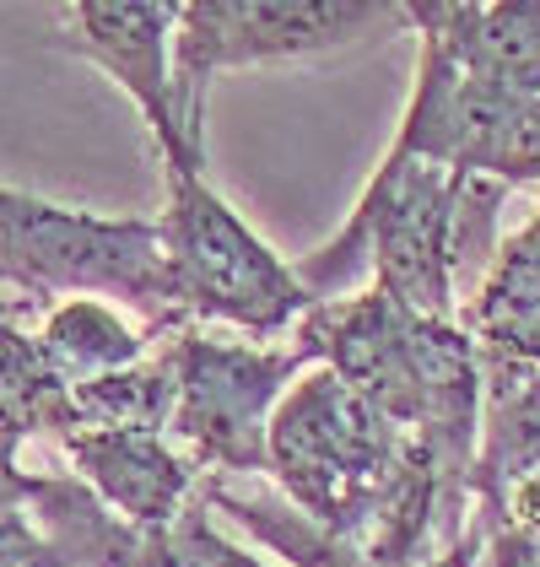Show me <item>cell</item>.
<instances>
[{
	"label": "cell",
	"instance_id": "1",
	"mask_svg": "<svg viewBox=\"0 0 540 567\" xmlns=\"http://www.w3.org/2000/svg\"><path fill=\"white\" fill-rule=\"evenodd\" d=\"M405 460L411 437L395 433L330 368L298 379L270 416L266 471L276 476V492L335 540L357 546L362 557L390 514Z\"/></svg>",
	"mask_w": 540,
	"mask_h": 567
},
{
	"label": "cell",
	"instance_id": "2",
	"mask_svg": "<svg viewBox=\"0 0 540 567\" xmlns=\"http://www.w3.org/2000/svg\"><path fill=\"white\" fill-rule=\"evenodd\" d=\"M373 260V287L401 308L459 324V174L390 152V163L362 189L357 217L346 221L309 265H298L314 303H330L346 270Z\"/></svg>",
	"mask_w": 540,
	"mask_h": 567
},
{
	"label": "cell",
	"instance_id": "3",
	"mask_svg": "<svg viewBox=\"0 0 540 567\" xmlns=\"http://www.w3.org/2000/svg\"><path fill=\"white\" fill-rule=\"evenodd\" d=\"M163 249L174 298L189 313L222 319L249 341L298 330L314 308L298 265H287L266 238L206 184V168H168Z\"/></svg>",
	"mask_w": 540,
	"mask_h": 567
},
{
	"label": "cell",
	"instance_id": "4",
	"mask_svg": "<svg viewBox=\"0 0 540 567\" xmlns=\"http://www.w3.org/2000/svg\"><path fill=\"white\" fill-rule=\"evenodd\" d=\"M405 22V6L373 0H217L184 6L174 39V114L195 163L200 152V103L217 71L232 65H270V60H314L378 39Z\"/></svg>",
	"mask_w": 540,
	"mask_h": 567
},
{
	"label": "cell",
	"instance_id": "5",
	"mask_svg": "<svg viewBox=\"0 0 540 567\" xmlns=\"http://www.w3.org/2000/svg\"><path fill=\"white\" fill-rule=\"evenodd\" d=\"M0 276L44 292H114L146 308H179L163 227L60 212L0 189Z\"/></svg>",
	"mask_w": 540,
	"mask_h": 567
},
{
	"label": "cell",
	"instance_id": "6",
	"mask_svg": "<svg viewBox=\"0 0 540 567\" xmlns=\"http://www.w3.org/2000/svg\"><path fill=\"white\" fill-rule=\"evenodd\" d=\"M174 427L200 465L227 476H260L270 449V416L292 379L309 368V351L260 341L184 336L174 347Z\"/></svg>",
	"mask_w": 540,
	"mask_h": 567
},
{
	"label": "cell",
	"instance_id": "7",
	"mask_svg": "<svg viewBox=\"0 0 540 567\" xmlns=\"http://www.w3.org/2000/svg\"><path fill=\"white\" fill-rule=\"evenodd\" d=\"M184 6H71V39L97 60L146 114L152 135L163 141L168 168H206L189 157L174 114V39H179Z\"/></svg>",
	"mask_w": 540,
	"mask_h": 567
},
{
	"label": "cell",
	"instance_id": "8",
	"mask_svg": "<svg viewBox=\"0 0 540 567\" xmlns=\"http://www.w3.org/2000/svg\"><path fill=\"white\" fill-rule=\"evenodd\" d=\"M540 481V368L481 351V437L470 492L487 503V519L519 486Z\"/></svg>",
	"mask_w": 540,
	"mask_h": 567
},
{
	"label": "cell",
	"instance_id": "9",
	"mask_svg": "<svg viewBox=\"0 0 540 567\" xmlns=\"http://www.w3.org/2000/svg\"><path fill=\"white\" fill-rule=\"evenodd\" d=\"M405 22L444 39L481 87L536 103L540 97V6H405Z\"/></svg>",
	"mask_w": 540,
	"mask_h": 567
},
{
	"label": "cell",
	"instance_id": "10",
	"mask_svg": "<svg viewBox=\"0 0 540 567\" xmlns=\"http://www.w3.org/2000/svg\"><path fill=\"white\" fill-rule=\"evenodd\" d=\"M76 460L87 465L97 486L141 524L179 519L189 492V460H179L157 433H87L76 437Z\"/></svg>",
	"mask_w": 540,
	"mask_h": 567
},
{
	"label": "cell",
	"instance_id": "11",
	"mask_svg": "<svg viewBox=\"0 0 540 567\" xmlns=\"http://www.w3.org/2000/svg\"><path fill=\"white\" fill-rule=\"evenodd\" d=\"M465 330L481 351L540 368V217L497 249Z\"/></svg>",
	"mask_w": 540,
	"mask_h": 567
},
{
	"label": "cell",
	"instance_id": "12",
	"mask_svg": "<svg viewBox=\"0 0 540 567\" xmlns=\"http://www.w3.org/2000/svg\"><path fill=\"white\" fill-rule=\"evenodd\" d=\"M49 362L71 379H108V373H125L141 351V336L120 313H108L103 303H65L54 319H49Z\"/></svg>",
	"mask_w": 540,
	"mask_h": 567
},
{
	"label": "cell",
	"instance_id": "13",
	"mask_svg": "<svg viewBox=\"0 0 540 567\" xmlns=\"http://www.w3.org/2000/svg\"><path fill=\"white\" fill-rule=\"evenodd\" d=\"M152 551H157L152 567H266L255 551L222 540L200 514H179V519H174V535H163Z\"/></svg>",
	"mask_w": 540,
	"mask_h": 567
}]
</instances>
